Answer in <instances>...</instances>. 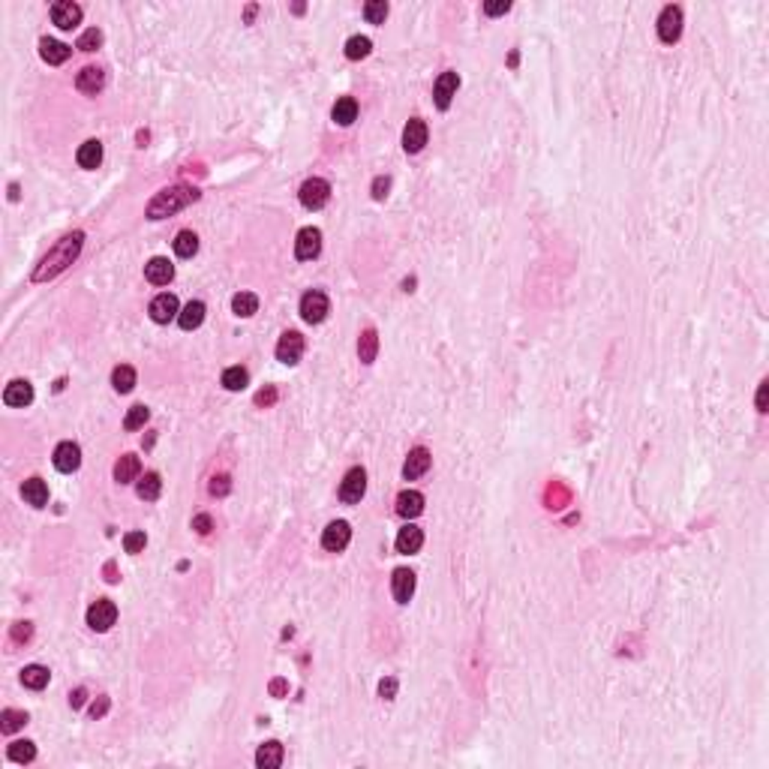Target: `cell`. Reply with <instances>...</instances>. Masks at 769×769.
Wrapping results in <instances>:
<instances>
[{
  "label": "cell",
  "mask_w": 769,
  "mask_h": 769,
  "mask_svg": "<svg viewBox=\"0 0 769 769\" xmlns=\"http://www.w3.org/2000/svg\"><path fill=\"white\" fill-rule=\"evenodd\" d=\"M508 9H511L508 0H499V4H484V12H487V16H505Z\"/></svg>",
  "instance_id": "f907efd6"
},
{
  "label": "cell",
  "mask_w": 769,
  "mask_h": 769,
  "mask_svg": "<svg viewBox=\"0 0 769 769\" xmlns=\"http://www.w3.org/2000/svg\"><path fill=\"white\" fill-rule=\"evenodd\" d=\"M99 45H103V30H96V28L84 30V33L79 36V43H75V48H79V52H96Z\"/></svg>",
  "instance_id": "b9f144b4"
},
{
  "label": "cell",
  "mask_w": 769,
  "mask_h": 769,
  "mask_svg": "<svg viewBox=\"0 0 769 769\" xmlns=\"http://www.w3.org/2000/svg\"><path fill=\"white\" fill-rule=\"evenodd\" d=\"M9 198H12V201L18 198V184H9Z\"/></svg>",
  "instance_id": "680465c9"
},
{
  "label": "cell",
  "mask_w": 769,
  "mask_h": 769,
  "mask_svg": "<svg viewBox=\"0 0 769 769\" xmlns=\"http://www.w3.org/2000/svg\"><path fill=\"white\" fill-rule=\"evenodd\" d=\"M33 634V625L30 622H16V628H12V640L16 643H28Z\"/></svg>",
  "instance_id": "f6af8a7d"
},
{
  "label": "cell",
  "mask_w": 769,
  "mask_h": 769,
  "mask_svg": "<svg viewBox=\"0 0 769 769\" xmlns=\"http://www.w3.org/2000/svg\"><path fill=\"white\" fill-rule=\"evenodd\" d=\"M430 463H433V457H430V451L427 448H412L409 451V457H406V463H403V478H406V481H418L421 475H427V469H430Z\"/></svg>",
  "instance_id": "9a60e30c"
},
{
  "label": "cell",
  "mask_w": 769,
  "mask_h": 769,
  "mask_svg": "<svg viewBox=\"0 0 769 769\" xmlns=\"http://www.w3.org/2000/svg\"><path fill=\"white\" fill-rule=\"evenodd\" d=\"M391 592H394L397 604H409L415 595V571L409 568H397L394 577H391Z\"/></svg>",
  "instance_id": "ac0fdd59"
},
{
  "label": "cell",
  "mask_w": 769,
  "mask_h": 769,
  "mask_svg": "<svg viewBox=\"0 0 769 769\" xmlns=\"http://www.w3.org/2000/svg\"><path fill=\"white\" fill-rule=\"evenodd\" d=\"M286 691H288V685L283 683V679H274V683H271V695H274V697H280V695H286Z\"/></svg>",
  "instance_id": "11a10c76"
},
{
  "label": "cell",
  "mask_w": 769,
  "mask_h": 769,
  "mask_svg": "<svg viewBox=\"0 0 769 769\" xmlns=\"http://www.w3.org/2000/svg\"><path fill=\"white\" fill-rule=\"evenodd\" d=\"M457 87H460V75L454 72V69L442 72V75L436 79V84H433V99H436V106L442 108V111L451 106V99L457 96Z\"/></svg>",
  "instance_id": "7c38bea8"
},
{
  "label": "cell",
  "mask_w": 769,
  "mask_h": 769,
  "mask_svg": "<svg viewBox=\"0 0 769 769\" xmlns=\"http://www.w3.org/2000/svg\"><path fill=\"white\" fill-rule=\"evenodd\" d=\"M135 493H138V499H145V502L159 499V493H162L159 475H157V472H145V478H142V481H138V487H135Z\"/></svg>",
  "instance_id": "d6a6232c"
},
{
  "label": "cell",
  "mask_w": 769,
  "mask_h": 769,
  "mask_svg": "<svg viewBox=\"0 0 769 769\" xmlns=\"http://www.w3.org/2000/svg\"><path fill=\"white\" fill-rule=\"evenodd\" d=\"M111 385H115L118 394H130L135 388V370L130 364H120V367H115V373H111Z\"/></svg>",
  "instance_id": "e575fe53"
},
{
  "label": "cell",
  "mask_w": 769,
  "mask_h": 769,
  "mask_svg": "<svg viewBox=\"0 0 769 769\" xmlns=\"http://www.w3.org/2000/svg\"><path fill=\"white\" fill-rule=\"evenodd\" d=\"M82 6L79 4H72V0H57V4L52 6V21L57 24L60 30H72V28H79L82 24Z\"/></svg>",
  "instance_id": "8fae6325"
},
{
  "label": "cell",
  "mask_w": 769,
  "mask_h": 769,
  "mask_svg": "<svg viewBox=\"0 0 769 769\" xmlns=\"http://www.w3.org/2000/svg\"><path fill=\"white\" fill-rule=\"evenodd\" d=\"M24 724H28V712H21V709H4L0 712V734H16V730H21Z\"/></svg>",
  "instance_id": "8d00e7d4"
},
{
  "label": "cell",
  "mask_w": 769,
  "mask_h": 769,
  "mask_svg": "<svg viewBox=\"0 0 769 769\" xmlns=\"http://www.w3.org/2000/svg\"><path fill=\"white\" fill-rule=\"evenodd\" d=\"M679 36H683V9L676 4H667L658 16V40L673 45L679 43Z\"/></svg>",
  "instance_id": "277c9868"
},
{
  "label": "cell",
  "mask_w": 769,
  "mask_h": 769,
  "mask_svg": "<svg viewBox=\"0 0 769 769\" xmlns=\"http://www.w3.org/2000/svg\"><path fill=\"white\" fill-rule=\"evenodd\" d=\"M364 18H367L370 24H385V18H388V4H385V0H370V4L364 6Z\"/></svg>",
  "instance_id": "60d3db41"
},
{
  "label": "cell",
  "mask_w": 769,
  "mask_h": 769,
  "mask_svg": "<svg viewBox=\"0 0 769 769\" xmlns=\"http://www.w3.org/2000/svg\"><path fill=\"white\" fill-rule=\"evenodd\" d=\"M193 529L198 535H208L211 529H213V520H211V514H196L193 517Z\"/></svg>",
  "instance_id": "7dc6e473"
},
{
  "label": "cell",
  "mask_w": 769,
  "mask_h": 769,
  "mask_svg": "<svg viewBox=\"0 0 769 769\" xmlns=\"http://www.w3.org/2000/svg\"><path fill=\"white\" fill-rule=\"evenodd\" d=\"M327 313H331V301H327V295L319 292V288H313V292H307L304 298H301V319H304L307 325L325 322Z\"/></svg>",
  "instance_id": "3957f363"
},
{
  "label": "cell",
  "mask_w": 769,
  "mask_h": 769,
  "mask_svg": "<svg viewBox=\"0 0 769 769\" xmlns=\"http://www.w3.org/2000/svg\"><path fill=\"white\" fill-rule=\"evenodd\" d=\"M276 397H280V394H276L274 385H271V388H262L259 394H256V406H274Z\"/></svg>",
  "instance_id": "bcb514c9"
},
{
  "label": "cell",
  "mask_w": 769,
  "mask_h": 769,
  "mask_svg": "<svg viewBox=\"0 0 769 769\" xmlns=\"http://www.w3.org/2000/svg\"><path fill=\"white\" fill-rule=\"evenodd\" d=\"M145 280L154 283V286H169V283L174 280V264H172L169 259H162V256L150 259V262L145 264Z\"/></svg>",
  "instance_id": "d6986e66"
},
{
  "label": "cell",
  "mask_w": 769,
  "mask_h": 769,
  "mask_svg": "<svg viewBox=\"0 0 769 769\" xmlns=\"http://www.w3.org/2000/svg\"><path fill=\"white\" fill-rule=\"evenodd\" d=\"M174 253H178L181 259H193L198 253V235L190 232V229L178 232V237H174Z\"/></svg>",
  "instance_id": "836d02e7"
},
{
  "label": "cell",
  "mask_w": 769,
  "mask_h": 769,
  "mask_svg": "<svg viewBox=\"0 0 769 769\" xmlns=\"http://www.w3.org/2000/svg\"><path fill=\"white\" fill-rule=\"evenodd\" d=\"M298 196H301V205H304L307 211H322L327 201H331V184L322 181V178H310V181H304Z\"/></svg>",
  "instance_id": "5b68a950"
},
{
  "label": "cell",
  "mask_w": 769,
  "mask_h": 769,
  "mask_svg": "<svg viewBox=\"0 0 769 769\" xmlns=\"http://www.w3.org/2000/svg\"><path fill=\"white\" fill-rule=\"evenodd\" d=\"M427 138H430L427 123L421 118H412L406 123V130H403V147H406V154H421L424 145H427Z\"/></svg>",
  "instance_id": "4fadbf2b"
},
{
  "label": "cell",
  "mask_w": 769,
  "mask_h": 769,
  "mask_svg": "<svg viewBox=\"0 0 769 769\" xmlns=\"http://www.w3.org/2000/svg\"><path fill=\"white\" fill-rule=\"evenodd\" d=\"M52 463H55V469L57 472H75L82 466V448L75 445V442H60L57 448H55V457H52Z\"/></svg>",
  "instance_id": "2e32d148"
},
{
  "label": "cell",
  "mask_w": 769,
  "mask_h": 769,
  "mask_svg": "<svg viewBox=\"0 0 769 769\" xmlns=\"http://www.w3.org/2000/svg\"><path fill=\"white\" fill-rule=\"evenodd\" d=\"M370 52H373L370 36H352V40L346 43V57H349V60H364Z\"/></svg>",
  "instance_id": "74e56055"
},
{
  "label": "cell",
  "mask_w": 769,
  "mask_h": 769,
  "mask_svg": "<svg viewBox=\"0 0 769 769\" xmlns=\"http://www.w3.org/2000/svg\"><path fill=\"white\" fill-rule=\"evenodd\" d=\"M331 118L339 123V127H349V123L358 120V103L352 96H339L334 108H331Z\"/></svg>",
  "instance_id": "4316f807"
},
{
  "label": "cell",
  "mask_w": 769,
  "mask_h": 769,
  "mask_svg": "<svg viewBox=\"0 0 769 769\" xmlns=\"http://www.w3.org/2000/svg\"><path fill=\"white\" fill-rule=\"evenodd\" d=\"M147 418H150V409L138 403V406H133V409L127 412V418H123V427H127V430H138V427L147 424Z\"/></svg>",
  "instance_id": "ab89813d"
},
{
  "label": "cell",
  "mask_w": 769,
  "mask_h": 769,
  "mask_svg": "<svg viewBox=\"0 0 769 769\" xmlns=\"http://www.w3.org/2000/svg\"><path fill=\"white\" fill-rule=\"evenodd\" d=\"M75 87H79L82 94L96 96V94L106 87V72L99 69V67H84V69L79 72V79H75Z\"/></svg>",
  "instance_id": "44dd1931"
},
{
  "label": "cell",
  "mask_w": 769,
  "mask_h": 769,
  "mask_svg": "<svg viewBox=\"0 0 769 769\" xmlns=\"http://www.w3.org/2000/svg\"><path fill=\"white\" fill-rule=\"evenodd\" d=\"M40 55H43L45 64L60 67V64H67V60H69L72 48L67 43H57V40H52V36H45V40H40Z\"/></svg>",
  "instance_id": "ffe728a7"
},
{
  "label": "cell",
  "mask_w": 769,
  "mask_h": 769,
  "mask_svg": "<svg viewBox=\"0 0 769 769\" xmlns=\"http://www.w3.org/2000/svg\"><path fill=\"white\" fill-rule=\"evenodd\" d=\"M193 201H198V190L196 186H169V190H162L157 193L154 198H150V205H147V217L150 220H162V217H172V213H178L184 211L186 205H193Z\"/></svg>",
  "instance_id": "7a4b0ae2"
},
{
  "label": "cell",
  "mask_w": 769,
  "mask_h": 769,
  "mask_svg": "<svg viewBox=\"0 0 769 769\" xmlns=\"http://www.w3.org/2000/svg\"><path fill=\"white\" fill-rule=\"evenodd\" d=\"M364 493H367V472H364L361 466H355V469L346 472L343 484H339V499H343L346 505H355V502L364 499Z\"/></svg>",
  "instance_id": "52a82bcc"
},
{
  "label": "cell",
  "mask_w": 769,
  "mask_h": 769,
  "mask_svg": "<svg viewBox=\"0 0 769 769\" xmlns=\"http://www.w3.org/2000/svg\"><path fill=\"white\" fill-rule=\"evenodd\" d=\"M75 159H79L82 169H99V162H103V142H96V138L84 142L79 147V154H75Z\"/></svg>",
  "instance_id": "f1b7e54d"
},
{
  "label": "cell",
  "mask_w": 769,
  "mask_h": 769,
  "mask_svg": "<svg viewBox=\"0 0 769 769\" xmlns=\"http://www.w3.org/2000/svg\"><path fill=\"white\" fill-rule=\"evenodd\" d=\"M84 697H87V691L84 688H75L72 695H69V706H72V709H79V706H84Z\"/></svg>",
  "instance_id": "f5cc1de1"
},
{
  "label": "cell",
  "mask_w": 769,
  "mask_h": 769,
  "mask_svg": "<svg viewBox=\"0 0 769 769\" xmlns=\"http://www.w3.org/2000/svg\"><path fill=\"white\" fill-rule=\"evenodd\" d=\"M388 190H391V178H388V174H385V178H376L373 181V198L376 201H382L388 196Z\"/></svg>",
  "instance_id": "c3c4849f"
},
{
  "label": "cell",
  "mask_w": 769,
  "mask_h": 769,
  "mask_svg": "<svg viewBox=\"0 0 769 769\" xmlns=\"http://www.w3.org/2000/svg\"><path fill=\"white\" fill-rule=\"evenodd\" d=\"M138 472H142V463H138L135 454H123V457L115 463V481H118V484H130V481H135Z\"/></svg>",
  "instance_id": "484cf974"
},
{
  "label": "cell",
  "mask_w": 769,
  "mask_h": 769,
  "mask_svg": "<svg viewBox=\"0 0 769 769\" xmlns=\"http://www.w3.org/2000/svg\"><path fill=\"white\" fill-rule=\"evenodd\" d=\"M9 760H16V763H33L36 760V746L30 739H16V742H9Z\"/></svg>",
  "instance_id": "1f68e13d"
},
{
  "label": "cell",
  "mask_w": 769,
  "mask_h": 769,
  "mask_svg": "<svg viewBox=\"0 0 769 769\" xmlns=\"http://www.w3.org/2000/svg\"><path fill=\"white\" fill-rule=\"evenodd\" d=\"M145 547H147V535L145 532H127L123 535V550L133 553V556L135 553H142Z\"/></svg>",
  "instance_id": "7bdbcfd3"
},
{
  "label": "cell",
  "mask_w": 769,
  "mask_h": 769,
  "mask_svg": "<svg viewBox=\"0 0 769 769\" xmlns=\"http://www.w3.org/2000/svg\"><path fill=\"white\" fill-rule=\"evenodd\" d=\"M397 514L406 517V520H415V517L424 514V496L418 490H403L397 496Z\"/></svg>",
  "instance_id": "7402d4cb"
},
{
  "label": "cell",
  "mask_w": 769,
  "mask_h": 769,
  "mask_svg": "<svg viewBox=\"0 0 769 769\" xmlns=\"http://www.w3.org/2000/svg\"><path fill=\"white\" fill-rule=\"evenodd\" d=\"M249 382V373L244 367H229L223 373V388L225 391H244Z\"/></svg>",
  "instance_id": "f35d334b"
},
{
  "label": "cell",
  "mask_w": 769,
  "mask_h": 769,
  "mask_svg": "<svg viewBox=\"0 0 769 769\" xmlns=\"http://www.w3.org/2000/svg\"><path fill=\"white\" fill-rule=\"evenodd\" d=\"M106 712H108V697L94 700V706H91V718H103Z\"/></svg>",
  "instance_id": "816d5d0a"
},
{
  "label": "cell",
  "mask_w": 769,
  "mask_h": 769,
  "mask_svg": "<svg viewBox=\"0 0 769 769\" xmlns=\"http://www.w3.org/2000/svg\"><path fill=\"white\" fill-rule=\"evenodd\" d=\"M232 310H235V316H241V319H249L253 313L259 310V298L253 292H237L232 298Z\"/></svg>",
  "instance_id": "d590c367"
},
{
  "label": "cell",
  "mask_w": 769,
  "mask_h": 769,
  "mask_svg": "<svg viewBox=\"0 0 769 769\" xmlns=\"http://www.w3.org/2000/svg\"><path fill=\"white\" fill-rule=\"evenodd\" d=\"M115 622H118V604L115 601L99 598L87 607V625H91L94 632H108Z\"/></svg>",
  "instance_id": "8992f818"
},
{
  "label": "cell",
  "mask_w": 769,
  "mask_h": 769,
  "mask_svg": "<svg viewBox=\"0 0 769 769\" xmlns=\"http://www.w3.org/2000/svg\"><path fill=\"white\" fill-rule=\"evenodd\" d=\"M256 12H259V6H256V4H249V6H247V16H244V18H247V24L256 18Z\"/></svg>",
  "instance_id": "9f6ffc18"
},
{
  "label": "cell",
  "mask_w": 769,
  "mask_h": 769,
  "mask_svg": "<svg viewBox=\"0 0 769 769\" xmlns=\"http://www.w3.org/2000/svg\"><path fill=\"white\" fill-rule=\"evenodd\" d=\"M379 695H382L385 700H394V695H397V679H394V676L382 679V683H379Z\"/></svg>",
  "instance_id": "681fc988"
},
{
  "label": "cell",
  "mask_w": 769,
  "mask_h": 769,
  "mask_svg": "<svg viewBox=\"0 0 769 769\" xmlns=\"http://www.w3.org/2000/svg\"><path fill=\"white\" fill-rule=\"evenodd\" d=\"M415 288V276H409V280H403V292H412Z\"/></svg>",
  "instance_id": "6f0895ef"
},
{
  "label": "cell",
  "mask_w": 769,
  "mask_h": 769,
  "mask_svg": "<svg viewBox=\"0 0 769 769\" xmlns=\"http://www.w3.org/2000/svg\"><path fill=\"white\" fill-rule=\"evenodd\" d=\"M424 547V532L418 526H403L400 529V535H397V553H403V556H412V553H418Z\"/></svg>",
  "instance_id": "603a6c76"
},
{
  "label": "cell",
  "mask_w": 769,
  "mask_h": 769,
  "mask_svg": "<svg viewBox=\"0 0 769 769\" xmlns=\"http://www.w3.org/2000/svg\"><path fill=\"white\" fill-rule=\"evenodd\" d=\"M82 247H84V232H72V235H67V237H60V241L43 256V262L36 264L33 283H45V280H52V276L64 274L69 264L79 259Z\"/></svg>",
  "instance_id": "6da1fadb"
},
{
  "label": "cell",
  "mask_w": 769,
  "mask_h": 769,
  "mask_svg": "<svg viewBox=\"0 0 769 769\" xmlns=\"http://www.w3.org/2000/svg\"><path fill=\"white\" fill-rule=\"evenodd\" d=\"M48 679H52V673H48V667H43V664H28L21 670V683L30 691H43L48 685Z\"/></svg>",
  "instance_id": "83f0119b"
},
{
  "label": "cell",
  "mask_w": 769,
  "mask_h": 769,
  "mask_svg": "<svg viewBox=\"0 0 769 769\" xmlns=\"http://www.w3.org/2000/svg\"><path fill=\"white\" fill-rule=\"evenodd\" d=\"M319 253H322V232L313 229V225L301 229L298 232V241H295V256L301 262H310V259H316Z\"/></svg>",
  "instance_id": "30bf717a"
},
{
  "label": "cell",
  "mask_w": 769,
  "mask_h": 769,
  "mask_svg": "<svg viewBox=\"0 0 769 769\" xmlns=\"http://www.w3.org/2000/svg\"><path fill=\"white\" fill-rule=\"evenodd\" d=\"M376 352H379V334H376L373 327H367V331L361 334V339H358V358H361V364H373L376 361Z\"/></svg>",
  "instance_id": "4dcf8cb0"
},
{
  "label": "cell",
  "mask_w": 769,
  "mask_h": 769,
  "mask_svg": "<svg viewBox=\"0 0 769 769\" xmlns=\"http://www.w3.org/2000/svg\"><path fill=\"white\" fill-rule=\"evenodd\" d=\"M4 403L12 409H24V406H30L33 403V385L28 379H12L4 391Z\"/></svg>",
  "instance_id": "e0dca14e"
},
{
  "label": "cell",
  "mask_w": 769,
  "mask_h": 769,
  "mask_svg": "<svg viewBox=\"0 0 769 769\" xmlns=\"http://www.w3.org/2000/svg\"><path fill=\"white\" fill-rule=\"evenodd\" d=\"M21 496H24L28 505L45 508L48 505V484L43 481V478H28V481L21 484Z\"/></svg>",
  "instance_id": "cb8c5ba5"
},
{
  "label": "cell",
  "mask_w": 769,
  "mask_h": 769,
  "mask_svg": "<svg viewBox=\"0 0 769 769\" xmlns=\"http://www.w3.org/2000/svg\"><path fill=\"white\" fill-rule=\"evenodd\" d=\"M283 763V746L276 739H271V742H264V746H259V751H256V766L259 769H276Z\"/></svg>",
  "instance_id": "d4e9b609"
},
{
  "label": "cell",
  "mask_w": 769,
  "mask_h": 769,
  "mask_svg": "<svg viewBox=\"0 0 769 769\" xmlns=\"http://www.w3.org/2000/svg\"><path fill=\"white\" fill-rule=\"evenodd\" d=\"M205 313H208V307L201 304V301H190V304H186L184 310H181V316H178V325L184 327V331H196V327L205 322Z\"/></svg>",
  "instance_id": "f546056e"
},
{
  "label": "cell",
  "mask_w": 769,
  "mask_h": 769,
  "mask_svg": "<svg viewBox=\"0 0 769 769\" xmlns=\"http://www.w3.org/2000/svg\"><path fill=\"white\" fill-rule=\"evenodd\" d=\"M301 355H304V337H301L298 331H286L280 337V343H276V361L298 364Z\"/></svg>",
  "instance_id": "5bb4252c"
},
{
  "label": "cell",
  "mask_w": 769,
  "mask_h": 769,
  "mask_svg": "<svg viewBox=\"0 0 769 769\" xmlns=\"http://www.w3.org/2000/svg\"><path fill=\"white\" fill-rule=\"evenodd\" d=\"M349 541H352V526L346 520H334V523H327V529L322 532V547L327 553H343L349 547Z\"/></svg>",
  "instance_id": "9c48e42d"
},
{
  "label": "cell",
  "mask_w": 769,
  "mask_h": 769,
  "mask_svg": "<svg viewBox=\"0 0 769 769\" xmlns=\"http://www.w3.org/2000/svg\"><path fill=\"white\" fill-rule=\"evenodd\" d=\"M232 490V481H229V475H213L211 478V496H225Z\"/></svg>",
  "instance_id": "ee69618b"
},
{
  "label": "cell",
  "mask_w": 769,
  "mask_h": 769,
  "mask_svg": "<svg viewBox=\"0 0 769 769\" xmlns=\"http://www.w3.org/2000/svg\"><path fill=\"white\" fill-rule=\"evenodd\" d=\"M766 391H769V382H760V388H758V412H766Z\"/></svg>",
  "instance_id": "db71d44e"
},
{
  "label": "cell",
  "mask_w": 769,
  "mask_h": 769,
  "mask_svg": "<svg viewBox=\"0 0 769 769\" xmlns=\"http://www.w3.org/2000/svg\"><path fill=\"white\" fill-rule=\"evenodd\" d=\"M147 313H150V319H154L157 325H169L172 319L181 316V304H178V298H174L172 292H162V295H157L154 301H150Z\"/></svg>",
  "instance_id": "ba28073f"
}]
</instances>
